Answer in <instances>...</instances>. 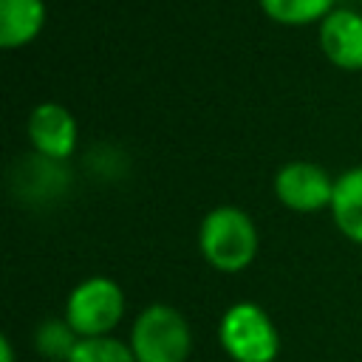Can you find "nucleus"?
I'll return each instance as SVG.
<instances>
[{
	"label": "nucleus",
	"instance_id": "9",
	"mask_svg": "<svg viewBox=\"0 0 362 362\" xmlns=\"http://www.w3.org/2000/svg\"><path fill=\"white\" fill-rule=\"evenodd\" d=\"M48 23L45 0H0V48L31 45Z\"/></svg>",
	"mask_w": 362,
	"mask_h": 362
},
{
	"label": "nucleus",
	"instance_id": "14",
	"mask_svg": "<svg viewBox=\"0 0 362 362\" xmlns=\"http://www.w3.org/2000/svg\"><path fill=\"white\" fill-rule=\"evenodd\" d=\"M0 362H14V348L8 337H0Z\"/></svg>",
	"mask_w": 362,
	"mask_h": 362
},
{
	"label": "nucleus",
	"instance_id": "5",
	"mask_svg": "<svg viewBox=\"0 0 362 362\" xmlns=\"http://www.w3.org/2000/svg\"><path fill=\"white\" fill-rule=\"evenodd\" d=\"M334 184H337V178H331L320 164L288 161L274 175V195L286 209L311 215V212L331 209Z\"/></svg>",
	"mask_w": 362,
	"mask_h": 362
},
{
	"label": "nucleus",
	"instance_id": "11",
	"mask_svg": "<svg viewBox=\"0 0 362 362\" xmlns=\"http://www.w3.org/2000/svg\"><path fill=\"white\" fill-rule=\"evenodd\" d=\"M337 3L339 0H257L263 17L286 28L320 25L337 8Z\"/></svg>",
	"mask_w": 362,
	"mask_h": 362
},
{
	"label": "nucleus",
	"instance_id": "10",
	"mask_svg": "<svg viewBox=\"0 0 362 362\" xmlns=\"http://www.w3.org/2000/svg\"><path fill=\"white\" fill-rule=\"evenodd\" d=\"M331 218L348 240L362 246V167H351L337 178Z\"/></svg>",
	"mask_w": 362,
	"mask_h": 362
},
{
	"label": "nucleus",
	"instance_id": "7",
	"mask_svg": "<svg viewBox=\"0 0 362 362\" xmlns=\"http://www.w3.org/2000/svg\"><path fill=\"white\" fill-rule=\"evenodd\" d=\"M317 42L334 68L348 74L362 71V11L337 6L317 25Z\"/></svg>",
	"mask_w": 362,
	"mask_h": 362
},
{
	"label": "nucleus",
	"instance_id": "13",
	"mask_svg": "<svg viewBox=\"0 0 362 362\" xmlns=\"http://www.w3.org/2000/svg\"><path fill=\"white\" fill-rule=\"evenodd\" d=\"M68 362H139L130 342L107 337H79Z\"/></svg>",
	"mask_w": 362,
	"mask_h": 362
},
{
	"label": "nucleus",
	"instance_id": "3",
	"mask_svg": "<svg viewBox=\"0 0 362 362\" xmlns=\"http://www.w3.org/2000/svg\"><path fill=\"white\" fill-rule=\"evenodd\" d=\"M218 342L232 362H274L280 334L257 303H235L218 322Z\"/></svg>",
	"mask_w": 362,
	"mask_h": 362
},
{
	"label": "nucleus",
	"instance_id": "2",
	"mask_svg": "<svg viewBox=\"0 0 362 362\" xmlns=\"http://www.w3.org/2000/svg\"><path fill=\"white\" fill-rule=\"evenodd\" d=\"M130 348L139 362H187L192 351L189 322L178 308L153 303L133 320Z\"/></svg>",
	"mask_w": 362,
	"mask_h": 362
},
{
	"label": "nucleus",
	"instance_id": "6",
	"mask_svg": "<svg viewBox=\"0 0 362 362\" xmlns=\"http://www.w3.org/2000/svg\"><path fill=\"white\" fill-rule=\"evenodd\" d=\"M25 133H28L34 153L57 158V161L71 158L76 150V139H79L74 113L59 102H40L28 113Z\"/></svg>",
	"mask_w": 362,
	"mask_h": 362
},
{
	"label": "nucleus",
	"instance_id": "12",
	"mask_svg": "<svg viewBox=\"0 0 362 362\" xmlns=\"http://www.w3.org/2000/svg\"><path fill=\"white\" fill-rule=\"evenodd\" d=\"M76 342H79V337L65 322V317L62 320H45L34 331V348H37V354L45 356V359H54V362H68V356H71V351H74Z\"/></svg>",
	"mask_w": 362,
	"mask_h": 362
},
{
	"label": "nucleus",
	"instance_id": "1",
	"mask_svg": "<svg viewBox=\"0 0 362 362\" xmlns=\"http://www.w3.org/2000/svg\"><path fill=\"white\" fill-rule=\"evenodd\" d=\"M257 226L240 206L223 204L204 215L198 226V249L204 260L226 274L243 272L257 255Z\"/></svg>",
	"mask_w": 362,
	"mask_h": 362
},
{
	"label": "nucleus",
	"instance_id": "8",
	"mask_svg": "<svg viewBox=\"0 0 362 362\" xmlns=\"http://www.w3.org/2000/svg\"><path fill=\"white\" fill-rule=\"evenodd\" d=\"M71 181V173L65 170V161L48 158V156H25V161L17 164L11 173V187L20 198L28 201H54Z\"/></svg>",
	"mask_w": 362,
	"mask_h": 362
},
{
	"label": "nucleus",
	"instance_id": "4",
	"mask_svg": "<svg viewBox=\"0 0 362 362\" xmlns=\"http://www.w3.org/2000/svg\"><path fill=\"white\" fill-rule=\"evenodd\" d=\"M124 317V291L110 277H88L76 283L65 300V322L76 337H107Z\"/></svg>",
	"mask_w": 362,
	"mask_h": 362
}]
</instances>
